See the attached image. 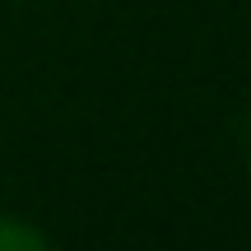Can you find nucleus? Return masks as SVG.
<instances>
[{
	"label": "nucleus",
	"instance_id": "f257e3e1",
	"mask_svg": "<svg viewBox=\"0 0 251 251\" xmlns=\"http://www.w3.org/2000/svg\"><path fill=\"white\" fill-rule=\"evenodd\" d=\"M0 251H47V233L24 219H0Z\"/></svg>",
	"mask_w": 251,
	"mask_h": 251
}]
</instances>
